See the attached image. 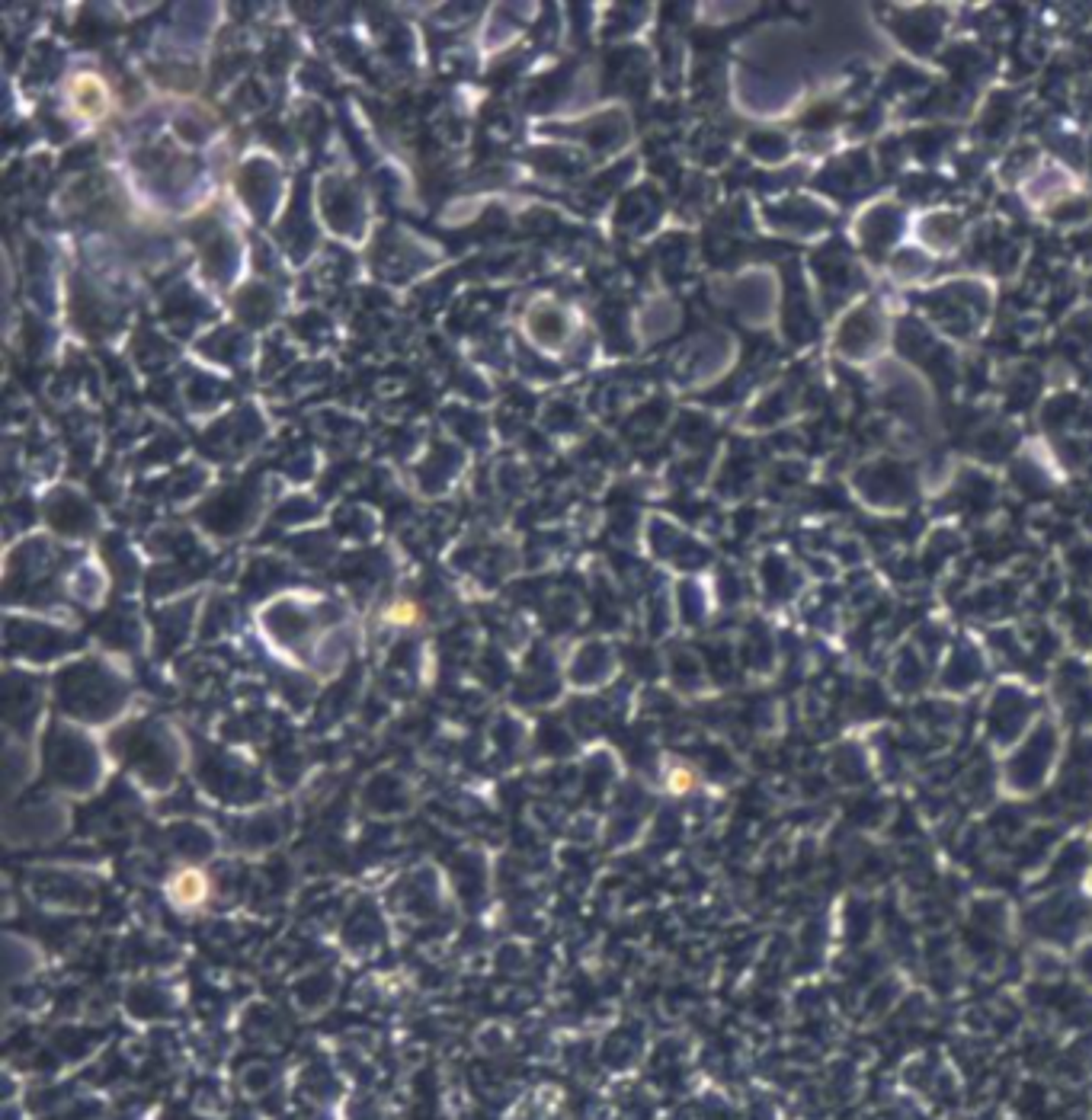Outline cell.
Masks as SVG:
<instances>
[{
    "label": "cell",
    "mask_w": 1092,
    "mask_h": 1120,
    "mask_svg": "<svg viewBox=\"0 0 1092 1120\" xmlns=\"http://www.w3.org/2000/svg\"><path fill=\"white\" fill-rule=\"evenodd\" d=\"M167 897L174 900V906H179V909H199L202 903H208V897H212V881H208V874L199 868H179L167 881Z\"/></svg>",
    "instance_id": "1"
}]
</instances>
